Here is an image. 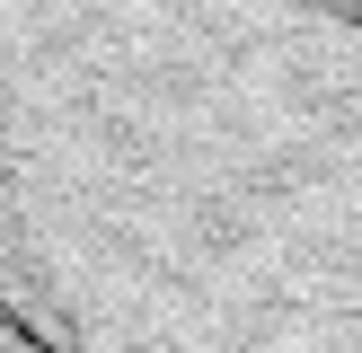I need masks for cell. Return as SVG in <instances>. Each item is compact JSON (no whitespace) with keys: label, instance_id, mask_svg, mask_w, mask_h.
I'll return each mask as SVG.
<instances>
[{"label":"cell","instance_id":"obj_1","mask_svg":"<svg viewBox=\"0 0 362 353\" xmlns=\"http://www.w3.org/2000/svg\"><path fill=\"white\" fill-rule=\"evenodd\" d=\"M0 353H53V345H45V335H35L18 309H0Z\"/></svg>","mask_w":362,"mask_h":353}]
</instances>
